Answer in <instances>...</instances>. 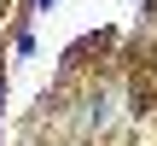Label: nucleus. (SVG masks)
I'll use <instances>...</instances> for the list:
<instances>
[{
	"label": "nucleus",
	"instance_id": "1",
	"mask_svg": "<svg viewBox=\"0 0 157 146\" xmlns=\"http://www.w3.org/2000/svg\"><path fill=\"white\" fill-rule=\"evenodd\" d=\"M146 6H151V0H146Z\"/></svg>",
	"mask_w": 157,
	"mask_h": 146
}]
</instances>
